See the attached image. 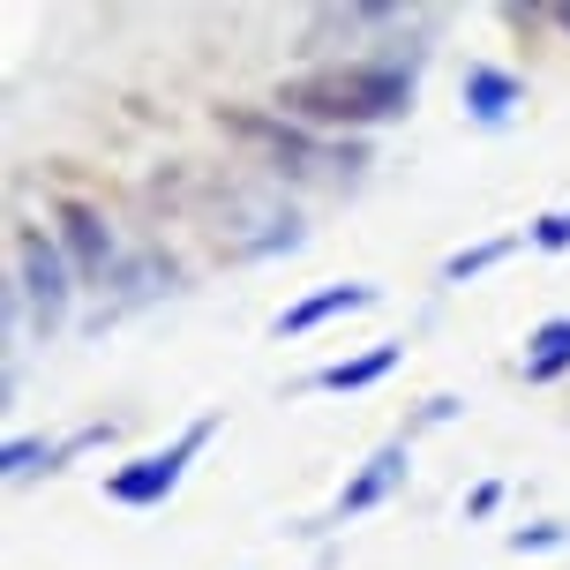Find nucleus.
<instances>
[{"label":"nucleus","mask_w":570,"mask_h":570,"mask_svg":"<svg viewBox=\"0 0 570 570\" xmlns=\"http://www.w3.org/2000/svg\"><path fill=\"white\" fill-rule=\"evenodd\" d=\"M285 120H315V128H368L413 106V76L383 68V60H345V68H308L278 90Z\"/></svg>","instance_id":"1"},{"label":"nucleus","mask_w":570,"mask_h":570,"mask_svg":"<svg viewBox=\"0 0 570 570\" xmlns=\"http://www.w3.org/2000/svg\"><path fill=\"white\" fill-rule=\"evenodd\" d=\"M203 443H210V421H196L188 435H180V443H173V451H158V458H136L128 473H114V481H106V495H114V503H158V495H173V481H180V465H188V458H196Z\"/></svg>","instance_id":"2"},{"label":"nucleus","mask_w":570,"mask_h":570,"mask_svg":"<svg viewBox=\"0 0 570 570\" xmlns=\"http://www.w3.org/2000/svg\"><path fill=\"white\" fill-rule=\"evenodd\" d=\"M16 271L30 278V301H38L46 323H53L60 301H68V285H60V263H53V248L38 240V226H16Z\"/></svg>","instance_id":"3"},{"label":"nucleus","mask_w":570,"mask_h":570,"mask_svg":"<svg viewBox=\"0 0 570 570\" xmlns=\"http://www.w3.org/2000/svg\"><path fill=\"white\" fill-rule=\"evenodd\" d=\"M226 128L240 142H256V150H271V158H293V166H323V150H315L308 136H293L285 120H256V114H226Z\"/></svg>","instance_id":"4"},{"label":"nucleus","mask_w":570,"mask_h":570,"mask_svg":"<svg viewBox=\"0 0 570 570\" xmlns=\"http://www.w3.org/2000/svg\"><path fill=\"white\" fill-rule=\"evenodd\" d=\"M570 368V315L563 323H541V331H533V353H525V375H533V383H548V375H563Z\"/></svg>","instance_id":"5"},{"label":"nucleus","mask_w":570,"mask_h":570,"mask_svg":"<svg viewBox=\"0 0 570 570\" xmlns=\"http://www.w3.org/2000/svg\"><path fill=\"white\" fill-rule=\"evenodd\" d=\"M375 293L368 285H331V293H315V301H301V308L285 315L278 331H308V323H323V315H338V308H368Z\"/></svg>","instance_id":"6"},{"label":"nucleus","mask_w":570,"mask_h":570,"mask_svg":"<svg viewBox=\"0 0 570 570\" xmlns=\"http://www.w3.org/2000/svg\"><path fill=\"white\" fill-rule=\"evenodd\" d=\"M465 98H473V114H481V120H503L518 106V83H511V76H495V68H473V76H465Z\"/></svg>","instance_id":"7"},{"label":"nucleus","mask_w":570,"mask_h":570,"mask_svg":"<svg viewBox=\"0 0 570 570\" xmlns=\"http://www.w3.org/2000/svg\"><path fill=\"white\" fill-rule=\"evenodd\" d=\"M391 361H399V345H375V353H361V361H338V368H323L315 383H323V391H361V383H375V375L391 368Z\"/></svg>","instance_id":"8"},{"label":"nucleus","mask_w":570,"mask_h":570,"mask_svg":"<svg viewBox=\"0 0 570 570\" xmlns=\"http://www.w3.org/2000/svg\"><path fill=\"white\" fill-rule=\"evenodd\" d=\"M60 226H68V240H76V256H83V278H98V271H106V233H98V218L68 203V210H60Z\"/></svg>","instance_id":"9"},{"label":"nucleus","mask_w":570,"mask_h":570,"mask_svg":"<svg viewBox=\"0 0 570 570\" xmlns=\"http://www.w3.org/2000/svg\"><path fill=\"white\" fill-rule=\"evenodd\" d=\"M399 473H405V451H383L368 473H361V481L345 488V511H368V503H375V495H383L391 481H399Z\"/></svg>","instance_id":"10"},{"label":"nucleus","mask_w":570,"mask_h":570,"mask_svg":"<svg viewBox=\"0 0 570 570\" xmlns=\"http://www.w3.org/2000/svg\"><path fill=\"white\" fill-rule=\"evenodd\" d=\"M503 248H511V240H488V248H465V256H451V278H473V271H488Z\"/></svg>","instance_id":"11"},{"label":"nucleus","mask_w":570,"mask_h":570,"mask_svg":"<svg viewBox=\"0 0 570 570\" xmlns=\"http://www.w3.org/2000/svg\"><path fill=\"white\" fill-rule=\"evenodd\" d=\"M541 248H570V210H563V218H548V226H541Z\"/></svg>","instance_id":"12"},{"label":"nucleus","mask_w":570,"mask_h":570,"mask_svg":"<svg viewBox=\"0 0 570 570\" xmlns=\"http://www.w3.org/2000/svg\"><path fill=\"white\" fill-rule=\"evenodd\" d=\"M556 16H563V23H570V8H556Z\"/></svg>","instance_id":"13"}]
</instances>
